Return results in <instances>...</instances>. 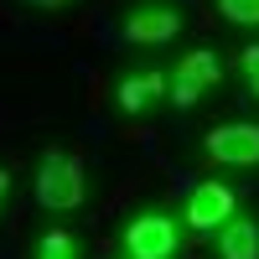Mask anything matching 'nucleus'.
<instances>
[{
	"label": "nucleus",
	"instance_id": "nucleus-1",
	"mask_svg": "<svg viewBox=\"0 0 259 259\" xmlns=\"http://www.w3.org/2000/svg\"><path fill=\"white\" fill-rule=\"evenodd\" d=\"M36 197L41 207H52V212H68L83 202V171L73 156H62V150H52V156H41L36 166Z\"/></svg>",
	"mask_w": 259,
	"mask_h": 259
},
{
	"label": "nucleus",
	"instance_id": "nucleus-2",
	"mask_svg": "<svg viewBox=\"0 0 259 259\" xmlns=\"http://www.w3.org/2000/svg\"><path fill=\"white\" fill-rule=\"evenodd\" d=\"M124 249H130V259H171L177 254V223L161 218V212H140L124 228Z\"/></svg>",
	"mask_w": 259,
	"mask_h": 259
},
{
	"label": "nucleus",
	"instance_id": "nucleus-3",
	"mask_svg": "<svg viewBox=\"0 0 259 259\" xmlns=\"http://www.w3.org/2000/svg\"><path fill=\"white\" fill-rule=\"evenodd\" d=\"M207 156L223 166H259V124H223L207 135Z\"/></svg>",
	"mask_w": 259,
	"mask_h": 259
},
{
	"label": "nucleus",
	"instance_id": "nucleus-4",
	"mask_svg": "<svg viewBox=\"0 0 259 259\" xmlns=\"http://www.w3.org/2000/svg\"><path fill=\"white\" fill-rule=\"evenodd\" d=\"M218 78H223L218 57H212V52H192V57L182 62V68L171 73V99H177L182 109H187V104H197V99H202V94H207Z\"/></svg>",
	"mask_w": 259,
	"mask_h": 259
},
{
	"label": "nucleus",
	"instance_id": "nucleus-5",
	"mask_svg": "<svg viewBox=\"0 0 259 259\" xmlns=\"http://www.w3.org/2000/svg\"><path fill=\"white\" fill-rule=\"evenodd\" d=\"M233 218V192L218 187V182H202L197 192H192V202H187V223L192 228H223Z\"/></svg>",
	"mask_w": 259,
	"mask_h": 259
},
{
	"label": "nucleus",
	"instance_id": "nucleus-6",
	"mask_svg": "<svg viewBox=\"0 0 259 259\" xmlns=\"http://www.w3.org/2000/svg\"><path fill=\"white\" fill-rule=\"evenodd\" d=\"M177 26H182V16L171 11V6H145V11H135V16L124 21V36L130 41H171Z\"/></svg>",
	"mask_w": 259,
	"mask_h": 259
},
{
	"label": "nucleus",
	"instance_id": "nucleus-7",
	"mask_svg": "<svg viewBox=\"0 0 259 259\" xmlns=\"http://www.w3.org/2000/svg\"><path fill=\"white\" fill-rule=\"evenodd\" d=\"M161 94H166V78H161V73H130V78L119 83V109H124V114H145Z\"/></svg>",
	"mask_w": 259,
	"mask_h": 259
},
{
	"label": "nucleus",
	"instance_id": "nucleus-8",
	"mask_svg": "<svg viewBox=\"0 0 259 259\" xmlns=\"http://www.w3.org/2000/svg\"><path fill=\"white\" fill-rule=\"evenodd\" d=\"M218 254L223 259H259V228L249 218H228L218 233Z\"/></svg>",
	"mask_w": 259,
	"mask_h": 259
},
{
	"label": "nucleus",
	"instance_id": "nucleus-9",
	"mask_svg": "<svg viewBox=\"0 0 259 259\" xmlns=\"http://www.w3.org/2000/svg\"><path fill=\"white\" fill-rule=\"evenodd\" d=\"M36 259H78V244L68 233H47V239L36 244Z\"/></svg>",
	"mask_w": 259,
	"mask_h": 259
},
{
	"label": "nucleus",
	"instance_id": "nucleus-10",
	"mask_svg": "<svg viewBox=\"0 0 259 259\" xmlns=\"http://www.w3.org/2000/svg\"><path fill=\"white\" fill-rule=\"evenodd\" d=\"M228 21H239V26H259V0H218Z\"/></svg>",
	"mask_w": 259,
	"mask_h": 259
},
{
	"label": "nucleus",
	"instance_id": "nucleus-11",
	"mask_svg": "<svg viewBox=\"0 0 259 259\" xmlns=\"http://www.w3.org/2000/svg\"><path fill=\"white\" fill-rule=\"evenodd\" d=\"M244 83H249L254 99H259V47H249V52H244Z\"/></svg>",
	"mask_w": 259,
	"mask_h": 259
},
{
	"label": "nucleus",
	"instance_id": "nucleus-12",
	"mask_svg": "<svg viewBox=\"0 0 259 259\" xmlns=\"http://www.w3.org/2000/svg\"><path fill=\"white\" fill-rule=\"evenodd\" d=\"M6 192H11V177H6V171H0V207H6Z\"/></svg>",
	"mask_w": 259,
	"mask_h": 259
},
{
	"label": "nucleus",
	"instance_id": "nucleus-13",
	"mask_svg": "<svg viewBox=\"0 0 259 259\" xmlns=\"http://www.w3.org/2000/svg\"><path fill=\"white\" fill-rule=\"evenodd\" d=\"M31 6H41V11H52V6H68V0H31Z\"/></svg>",
	"mask_w": 259,
	"mask_h": 259
}]
</instances>
